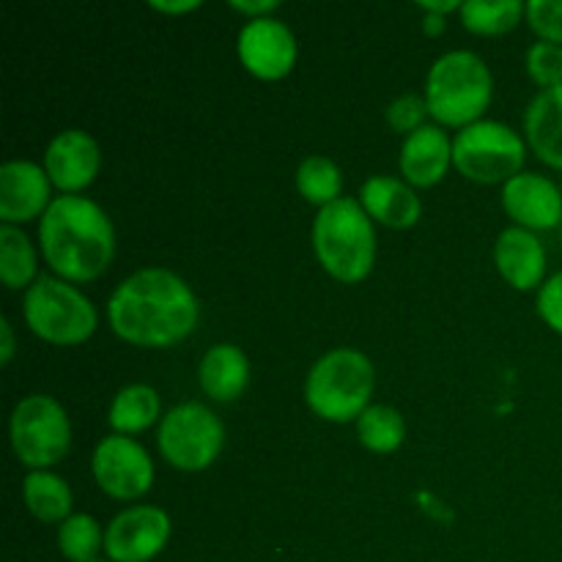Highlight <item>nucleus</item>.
Segmentation results:
<instances>
[{
  "label": "nucleus",
  "instance_id": "22",
  "mask_svg": "<svg viewBox=\"0 0 562 562\" xmlns=\"http://www.w3.org/2000/svg\"><path fill=\"white\" fill-rule=\"evenodd\" d=\"M22 499L33 519L44 521V525L60 527L75 508V494H71L69 483L49 470L27 472L22 481Z\"/></svg>",
  "mask_w": 562,
  "mask_h": 562
},
{
  "label": "nucleus",
  "instance_id": "16",
  "mask_svg": "<svg viewBox=\"0 0 562 562\" xmlns=\"http://www.w3.org/2000/svg\"><path fill=\"white\" fill-rule=\"evenodd\" d=\"M494 263L499 278L516 291H532L547 283V247L538 234L519 225H510L497 236Z\"/></svg>",
  "mask_w": 562,
  "mask_h": 562
},
{
  "label": "nucleus",
  "instance_id": "26",
  "mask_svg": "<svg viewBox=\"0 0 562 562\" xmlns=\"http://www.w3.org/2000/svg\"><path fill=\"white\" fill-rule=\"evenodd\" d=\"M296 192L307 203L324 209L344 198L340 195L344 192V173L329 157L313 154V157L302 159L300 168H296Z\"/></svg>",
  "mask_w": 562,
  "mask_h": 562
},
{
  "label": "nucleus",
  "instance_id": "18",
  "mask_svg": "<svg viewBox=\"0 0 562 562\" xmlns=\"http://www.w3.org/2000/svg\"><path fill=\"white\" fill-rule=\"evenodd\" d=\"M360 206L366 209L368 217L373 223L384 225V228L406 231L417 225L423 214V203L417 198L415 187L395 176H371L362 181L360 187Z\"/></svg>",
  "mask_w": 562,
  "mask_h": 562
},
{
  "label": "nucleus",
  "instance_id": "13",
  "mask_svg": "<svg viewBox=\"0 0 562 562\" xmlns=\"http://www.w3.org/2000/svg\"><path fill=\"white\" fill-rule=\"evenodd\" d=\"M53 181L44 165L31 159H9L0 165V220L3 225L42 220L53 203Z\"/></svg>",
  "mask_w": 562,
  "mask_h": 562
},
{
  "label": "nucleus",
  "instance_id": "37",
  "mask_svg": "<svg viewBox=\"0 0 562 562\" xmlns=\"http://www.w3.org/2000/svg\"><path fill=\"white\" fill-rule=\"evenodd\" d=\"M560 245H562V225H560Z\"/></svg>",
  "mask_w": 562,
  "mask_h": 562
},
{
  "label": "nucleus",
  "instance_id": "3",
  "mask_svg": "<svg viewBox=\"0 0 562 562\" xmlns=\"http://www.w3.org/2000/svg\"><path fill=\"white\" fill-rule=\"evenodd\" d=\"M313 250L338 283H362L376 263V228L355 198H340L318 209L313 220Z\"/></svg>",
  "mask_w": 562,
  "mask_h": 562
},
{
  "label": "nucleus",
  "instance_id": "17",
  "mask_svg": "<svg viewBox=\"0 0 562 562\" xmlns=\"http://www.w3.org/2000/svg\"><path fill=\"white\" fill-rule=\"evenodd\" d=\"M401 176L412 187H434L448 176L453 165V140L439 124H426L404 137L401 146Z\"/></svg>",
  "mask_w": 562,
  "mask_h": 562
},
{
  "label": "nucleus",
  "instance_id": "21",
  "mask_svg": "<svg viewBox=\"0 0 562 562\" xmlns=\"http://www.w3.org/2000/svg\"><path fill=\"white\" fill-rule=\"evenodd\" d=\"M159 420H162L159 393L154 387H148V384H126L110 401L108 423L121 437H135V434L148 431Z\"/></svg>",
  "mask_w": 562,
  "mask_h": 562
},
{
  "label": "nucleus",
  "instance_id": "15",
  "mask_svg": "<svg viewBox=\"0 0 562 562\" xmlns=\"http://www.w3.org/2000/svg\"><path fill=\"white\" fill-rule=\"evenodd\" d=\"M503 209L519 228L552 231L562 225V192L549 176L521 170L503 187Z\"/></svg>",
  "mask_w": 562,
  "mask_h": 562
},
{
  "label": "nucleus",
  "instance_id": "19",
  "mask_svg": "<svg viewBox=\"0 0 562 562\" xmlns=\"http://www.w3.org/2000/svg\"><path fill=\"white\" fill-rule=\"evenodd\" d=\"M525 140L543 165L562 170V86L538 91L527 104Z\"/></svg>",
  "mask_w": 562,
  "mask_h": 562
},
{
  "label": "nucleus",
  "instance_id": "33",
  "mask_svg": "<svg viewBox=\"0 0 562 562\" xmlns=\"http://www.w3.org/2000/svg\"><path fill=\"white\" fill-rule=\"evenodd\" d=\"M16 340H14V327H11L9 318H0V366H9L14 360Z\"/></svg>",
  "mask_w": 562,
  "mask_h": 562
},
{
  "label": "nucleus",
  "instance_id": "2",
  "mask_svg": "<svg viewBox=\"0 0 562 562\" xmlns=\"http://www.w3.org/2000/svg\"><path fill=\"white\" fill-rule=\"evenodd\" d=\"M38 250L55 278L91 283L113 263L115 228L91 198L58 195L38 220Z\"/></svg>",
  "mask_w": 562,
  "mask_h": 562
},
{
  "label": "nucleus",
  "instance_id": "23",
  "mask_svg": "<svg viewBox=\"0 0 562 562\" xmlns=\"http://www.w3.org/2000/svg\"><path fill=\"white\" fill-rule=\"evenodd\" d=\"M38 278V256L31 236L16 225H0V280L5 289L27 291Z\"/></svg>",
  "mask_w": 562,
  "mask_h": 562
},
{
  "label": "nucleus",
  "instance_id": "6",
  "mask_svg": "<svg viewBox=\"0 0 562 562\" xmlns=\"http://www.w3.org/2000/svg\"><path fill=\"white\" fill-rule=\"evenodd\" d=\"M22 316L36 338L53 346L86 344L99 327V313L93 302L75 283H66L55 274H42L25 291Z\"/></svg>",
  "mask_w": 562,
  "mask_h": 562
},
{
  "label": "nucleus",
  "instance_id": "31",
  "mask_svg": "<svg viewBox=\"0 0 562 562\" xmlns=\"http://www.w3.org/2000/svg\"><path fill=\"white\" fill-rule=\"evenodd\" d=\"M536 311L538 316H541V322L562 338V272H554L552 278H547V283L538 289Z\"/></svg>",
  "mask_w": 562,
  "mask_h": 562
},
{
  "label": "nucleus",
  "instance_id": "36",
  "mask_svg": "<svg viewBox=\"0 0 562 562\" xmlns=\"http://www.w3.org/2000/svg\"><path fill=\"white\" fill-rule=\"evenodd\" d=\"M428 25H426V31L428 33H442L445 31V16H437V14H428Z\"/></svg>",
  "mask_w": 562,
  "mask_h": 562
},
{
  "label": "nucleus",
  "instance_id": "25",
  "mask_svg": "<svg viewBox=\"0 0 562 562\" xmlns=\"http://www.w3.org/2000/svg\"><path fill=\"white\" fill-rule=\"evenodd\" d=\"M357 437H360L362 448L371 453H395L406 439V423L393 406L371 404L357 420Z\"/></svg>",
  "mask_w": 562,
  "mask_h": 562
},
{
  "label": "nucleus",
  "instance_id": "5",
  "mask_svg": "<svg viewBox=\"0 0 562 562\" xmlns=\"http://www.w3.org/2000/svg\"><path fill=\"white\" fill-rule=\"evenodd\" d=\"M376 390V368L371 357L360 349L327 351L313 362L305 379V401L327 423L360 420L362 412L371 406V395Z\"/></svg>",
  "mask_w": 562,
  "mask_h": 562
},
{
  "label": "nucleus",
  "instance_id": "1",
  "mask_svg": "<svg viewBox=\"0 0 562 562\" xmlns=\"http://www.w3.org/2000/svg\"><path fill=\"white\" fill-rule=\"evenodd\" d=\"M201 318L195 291L162 267L137 269L108 300L110 329L140 349H170L192 335Z\"/></svg>",
  "mask_w": 562,
  "mask_h": 562
},
{
  "label": "nucleus",
  "instance_id": "10",
  "mask_svg": "<svg viewBox=\"0 0 562 562\" xmlns=\"http://www.w3.org/2000/svg\"><path fill=\"white\" fill-rule=\"evenodd\" d=\"M91 472L97 486L121 503L146 497L157 475L148 450L137 439L121 434H110L93 448Z\"/></svg>",
  "mask_w": 562,
  "mask_h": 562
},
{
  "label": "nucleus",
  "instance_id": "7",
  "mask_svg": "<svg viewBox=\"0 0 562 562\" xmlns=\"http://www.w3.org/2000/svg\"><path fill=\"white\" fill-rule=\"evenodd\" d=\"M527 140L503 121L483 119L453 137V168L475 184H508L525 170Z\"/></svg>",
  "mask_w": 562,
  "mask_h": 562
},
{
  "label": "nucleus",
  "instance_id": "8",
  "mask_svg": "<svg viewBox=\"0 0 562 562\" xmlns=\"http://www.w3.org/2000/svg\"><path fill=\"white\" fill-rule=\"evenodd\" d=\"M9 439L16 461L31 472L60 464L71 448V420L53 395L33 393L14 406Z\"/></svg>",
  "mask_w": 562,
  "mask_h": 562
},
{
  "label": "nucleus",
  "instance_id": "28",
  "mask_svg": "<svg viewBox=\"0 0 562 562\" xmlns=\"http://www.w3.org/2000/svg\"><path fill=\"white\" fill-rule=\"evenodd\" d=\"M525 66L530 80L536 82L541 91L562 86V47L552 42H541L538 38L525 55Z\"/></svg>",
  "mask_w": 562,
  "mask_h": 562
},
{
  "label": "nucleus",
  "instance_id": "34",
  "mask_svg": "<svg viewBox=\"0 0 562 562\" xmlns=\"http://www.w3.org/2000/svg\"><path fill=\"white\" fill-rule=\"evenodd\" d=\"M154 11H162V14H190V11L201 9V0H176V3H168V0H151Z\"/></svg>",
  "mask_w": 562,
  "mask_h": 562
},
{
  "label": "nucleus",
  "instance_id": "20",
  "mask_svg": "<svg viewBox=\"0 0 562 562\" xmlns=\"http://www.w3.org/2000/svg\"><path fill=\"white\" fill-rule=\"evenodd\" d=\"M198 384L212 401L231 404L250 384V360L236 344H214L201 357Z\"/></svg>",
  "mask_w": 562,
  "mask_h": 562
},
{
  "label": "nucleus",
  "instance_id": "35",
  "mask_svg": "<svg viewBox=\"0 0 562 562\" xmlns=\"http://www.w3.org/2000/svg\"><path fill=\"white\" fill-rule=\"evenodd\" d=\"M420 9H426L428 14L445 16L448 11H461V3H456V0H445V3H420Z\"/></svg>",
  "mask_w": 562,
  "mask_h": 562
},
{
  "label": "nucleus",
  "instance_id": "12",
  "mask_svg": "<svg viewBox=\"0 0 562 562\" xmlns=\"http://www.w3.org/2000/svg\"><path fill=\"white\" fill-rule=\"evenodd\" d=\"M236 55L241 66L256 80L274 82L291 75L296 66V36L278 16H261V20L245 22L236 38Z\"/></svg>",
  "mask_w": 562,
  "mask_h": 562
},
{
  "label": "nucleus",
  "instance_id": "32",
  "mask_svg": "<svg viewBox=\"0 0 562 562\" xmlns=\"http://www.w3.org/2000/svg\"><path fill=\"white\" fill-rule=\"evenodd\" d=\"M231 9L250 20H261V16H272L280 9L278 0H231Z\"/></svg>",
  "mask_w": 562,
  "mask_h": 562
},
{
  "label": "nucleus",
  "instance_id": "29",
  "mask_svg": "<svg viewBox=\"0 0 562 562\" xmlns=\"http://www.w3.org/2000/svg\"><path fill=\"white\" fill-rule=\"evenodd\" d=\"M387 124L390 130L398 132V135H412L420 126H426L428 104L426 99L417 97V93H401L393 102L387 104Z\"/></svg>",
  "mask_w": 562,
  "mask_h": 562
},
{
  "label": "nucleus",
  "instance_id": "24",
  "mask_svg": "<svg viewBox=\"0 0 562 562\" xmlns=\"http://www.w3.org/2000/svg\"><path fill=\"white\" fill-rule=\"evenodd\" d=\"M461 22L475 36H503L514 31L527 14V3L521 0H467L461 3Z\"/></svg>",
  "mask_w": 562,
  "mask_h": 562
},
{
  "label": "nucleus",
  "instance_id": "38",
  "mask_svg": "<svg viewBox=\"0 0 562 562\" xmlns=\"http://www.w3.org/2000/svg\"><path fill=\"white\" fill-rule=\"evenodd\" d=\"M93 562H110V560H93Z\"/></svg>",
  "mask_w": 562,
  "mask_h": 562
},
{
  "label": "nucleus",
  "instance_id": "14",
  "mask_svg": "<svg viewBox=\"0 0 562 562\" xmlns=\"http://www.w3.org/2000/svg\"><path fill=\"white\" fill-rule=\"evenodd\" d=\"M102 168L99 143L86 130H64L44 151V170L60 195H80L97 181Z\"/></svg>",
  "mask_w": 562,
  "mask_h": 562
},
{
  "label": "nucleus",
  "instance_id": "11",
  "mask_svg": "<svg viewBox=\"0 0 562 562\" xmlns=\"http://www.w3.org/2000/svg\"><path fill=\"white\" fill-rule=\"evenodd\" d=\"M170 516L157 505H132L104 530V554L110 562H148L170 541Z\"/></svg>",
  "mask_w": 562,
  "mask_h": 562
},
{
  "label": "nucleus",
  "instance_id": "9",
  "mask_svg": "<svg viewBox=\"0 0 562 562\" xmlns=\"http://www.w3.org/2000/svg\"><path fill=\"white\" fill-rule=\"evenodd\" d=\"M162 459L181 472H203L220 459L225 445V426L209 406L198 401L173 406L157 428Z\"/></svg>",
  "mask_w": 562,
  "mask_h": 562
},
{
  "label": "nucleus",
  "instance_id": "4",
  "mask_svg": "<svg viewBox=\"0 0 562 562\" xmlns=\"http://www.w3.org/2000/svg\"><path fill=\"white\" fill-rule=\"evenodd\" d=\"M494 97V77L486 60L472 49H450L439 55L426 77L428 115L439 126H464L483 121Z\"/></svg>",
  "mask_w": 562,
  "mask_h": 562
},
{
  "label": "nucleus",
  "instance_id": "30",
  "mask_svg": "<svg viewBox=\"0 0 562 562\" xmlns=\"http://www.w3.org/2000/svg\"><path fill=\"white\" fill-rule=\"evenodd\" d=\"M525 16L541 42L562 47V0H527Z\"/></svg>",
  "mask_w": 562,
  "mask_h": 562
},
{
  "label": "nucleus",
  "instance_id": "27",
  "mask_svg": "<svg viewBox=\"0 0 562 562\" xmlns=\"http://www.w3.org/2000/svg\"><path fill=\"white\" fill-rule=\"evenodd\" d=\"M58 549L69 562H93L104 552L102 525L88 514H71L58 527Z\"/></svg>",
  "mask_w": 562,
  "mask_h": 562
}]
</instances>
